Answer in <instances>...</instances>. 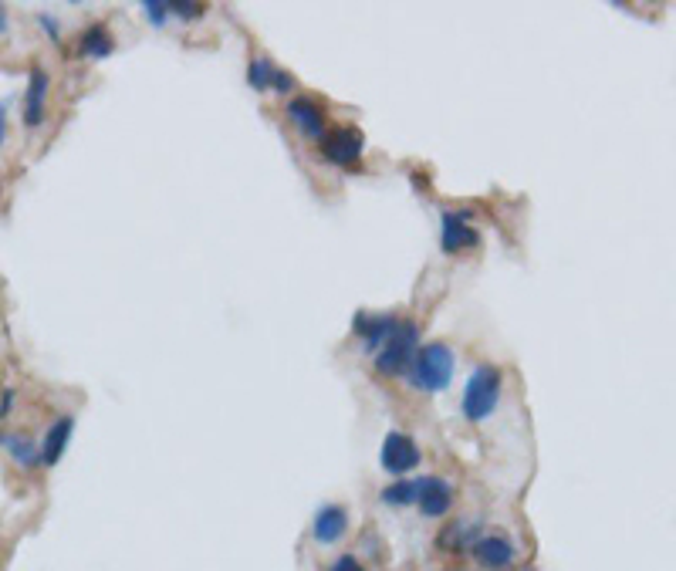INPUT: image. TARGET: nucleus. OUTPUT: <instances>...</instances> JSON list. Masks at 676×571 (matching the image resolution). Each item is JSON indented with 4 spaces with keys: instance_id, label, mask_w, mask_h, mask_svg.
I'll list each match as a JSON object with an SVG mask.
<instances>
[{
    "instance_id": "f257e3e1",
    "label": "nucleus",
    "mask_w": 676,
    "mask_h": 571,
    "mask_svg": "<svg viewBox=\"0 0 676 571\" xmlns=\"http://www.w3.org/2000/svg\"><path fill=\"white\" fill-rule=\"evenodd\" d=\"M453 372H457V355L447 342H426L416 349L413 362H409L406 369V382L409 389L416 392H443L450 389L453 382Z\"/></svg>"
},
{
    "instance_id": "f03ea898",
    "label": "nucleus",
    "mask_w": 676,
    "mask_h": 571,
    "mask_svg": "<svg viewBox=\"0 0 676 571\" xmlns=\"http://www.w3.org/2000/svg\"><path fill=\"white\" fill-rule=\"evenodd\" d=\"M501 386H504V376L494 365H477V369L470 372L467 389H464V416L470 423H484V419L494 413L497 399H501Z\"/></svg>"
},
{
    "instance_id": "7ed1b4c3",
    "label": "nucleus",
    "mask_w": 676,
    "mask_h": 571,
    "mask_svg": "<svg viewBox=\"0 0 676 571\" xmlns=\"http://www.w3.org/2000/svg\"><path fill=\"white\" fill-rule=\"evenodd\" d=\"M416 349H420V325L416 321H399L396 332L389 335V342L376 355V372L379 376H406Z\"/></svg>"
},
{
    "instance_id": "20e7f679",
    "label": "nucleus",
    "mask_w": 676,
    "mask_h": 571,
    "mask_svg": "<svg viewBox=\"0 0 676 571\" xmlns=\"http://www.w3.org/2000/svg\"><path fill=\"white\" fill-rule=\"evenodd\" d=\"M423 460V450L416 446V440L409 433H389L386 440H382V453H379V463L382 470H386L389 477H403L409 470H416Z\"/></svg>"
},
{
    "instance_id": "39448f33",
    "label": "nucleus",
    "mask_w": 676,
    "mask_h": 571,
    "mask_svg": "<svg viewBox=\"0 0 676 571\" xmlns=\"http://www.w3.org/2000/svg\"><path fill=\"white\" fill-rule=\"evenodd\" d=\"M362 149H366V139L352 126H338L332 132H325L322 139V156L335 166H359Z\"/></svg>"
},
{
    "instance_id": "423d86ee",
    "label": "nucleus",
    "mask_w": 676,
    "mask_h": 571,
    "mask_svg": "<svg viewBox=\"0 0 676 571\" xmlns=\"http://www.w3.org/2000/svg\"><path fill=\"white\" fill-rule=\"evenodd\" d=\"M470 555H474L480 568L507 571V568H514V561H518V548H514V541L504 538V534H480L474 541V548H470Z\"/></svg>"
},
{
    "instance_id": "0eeeda50",
    "label": "nucleus",
    "mask_w": 676,
    "mask_h": 571,
    "mask_svg": "<svg viewBox=\"0 0 676 571\" xmlns=\"http://www.w3.org/2000/svg\"><path fill=\"white\" fill-rule=\"evenodd\" d=\"M453 501H457V490H453L450 480H443V477H420V497H416V507H420L423 517H430V521H440V517L450 514Z\"/></svg>"
},
{
    "instance_id": "6e6552de",
    "label": "nucleus",
    "mask_w": 676,
    "mask_h": 571,
    "mask_svg": "<svg viewBox=\"0 0 676 571\" xmlns=\"http://www.w3.org/2000/svg\"><path fill=\"white\" fill-rule=\"evenodd\" d=\"M345 531H349V511H345L342 504H325L311 517V538H315V544H322V548L338 544L345 538Z\"/></svg>"
},
{
    "instance_id": "1a4fd4ad",
    "label": "nucleus",
    "mask_w": 676,
    "mask_h": 571,
    "mask_svg": "<svg viewBox=\"0 0 676 571\" xmlns=\"http://www.w3.org/2000/svg\"><path fill=\"white\" fill-rule=\"evenodd\" d=\"M396 325H399L396 315H366V311L355 315V335L362 338L366 352H376V355H379L382 345L389 342V335L396 332Z\"/></svg>"
},
{
    "instance_id": "9d476101",
    "label": "nucleus",
    "mask_w": 676,
    "mask_h": 571,
    "mask_svg": "<svg viewBox=\"0 0 676 571\" xmlns=\"http://www.w3.org/2000/svg\"><path fill=\"white\" fill-rule=\"evenodd\" d=\"M288 119L305 139H315V142L325 139V112L318 109L311 98H291V102H288Z\"/></svg>"
},
{
    "instance_id": "9b49d317",
    "label": "nucleus",
    "mask_w": 676,
    "mask_h": 571,
    "mask_svg": "<svg viewBox=\"0 0 676 571\" xmlns=\"http://www.w3.org/2000/svg\"><path fill=\"white\" fill-rule=\"evenodd\" d=\"M440 244L447 254H460V251H470V247H477V230L470 227V217L467 213H443V234H440Z\"/></svg>"
},
{
    "instance_id": "f8f14e48",
    "label": "nucleus",
    "mask_w": 676,
    "mask_h": 571,
    "mask_svg": "<svg viewBox=\"0 0 676 571\" xmlns=\"http://www.w3.org/2000/svg\"><path fill=\"white\" fill-rule=\"evenodd\" d=\"M477 538H480V524L470 521V517H460V521H450L447 528L440 531L437 548L443 555H470Z\"/></svg>"
},
{
    "instance_id": "ddd939ff",
    "label": "nucleus",
    "mask_w": 676,
    "mask_h": 571,
    "mask_svg": "<svg viewBox=\"0 0 676 571\" xmlns=\"http://www.w3.org/2000/svg\"><path fill=\"white\" fill-rule=\"evenodd\" d=\"M71 430H75V416H58L55 423H51V430L44 433L41 440V463L44 467H55L61 460V453H65V446L71 440Z\"/></svg>"
},
{
    "instance_id": "4468645a",
    "label": "nucleus",
    "mask_w": 676,
    "mask_h": 571,
    "mask_svg": "<svg viewBox=\"0 0 676 571\" xmlns=\"http://www.w3.org/2000/svg\"><path fill=\"white\" fill-rule=\"evenodd\" d=\"M44 98H48V75L41 68L31 71L28 78V95H24V126L34 129L44 119Z\"/></svg>"
},
{
    "instance_id": "2eb2a0df",
    "label": "nucleus",
    "mask_w": 676,
    "mask_h": 571,
    "mask_svg": "<svg viewBox=\"0 0 676 571\" xmlns=\"http://www.w3.org/2000/svg\"><path fill=\"white\" fill-rule=\"evenodd\" d=\"M78 51H82L85 58H109L115 51V41H112L109 28H102V24L88 28L82 38H78Z\"/></svg>"
},
{
    "instance_id": "dca6fc26",
    "label": "nucleus",
    "mask_w": 676,
    "mask_h": 571,
    "mask_svg": "<svg viewBox=\"0 0 676 571\" xmlns=\"http://www.w3.org/2000/svg\"><path fill=\"white\" fill-rule=\"evenodd\" d=\"M379 497L386 507H409L420 497V480H396V484H389Z\"/></svg>"
},
{
    "instance_id": "f3484780",
    "label": "nucleus",
    "mask_w": 676,
    "mask_h": 571,
    "mask_svg": "<svg viewBox=\"0 0 676 571\" xmlns=\"http://www.w3.org/2000/svg\"><path fill=\"white\" fill-rule=\"evenodd\" d=\"M7 453H11L21 467H38L41 463V446L28 440V436H11V440H7Z\"/></svg>"
},
{
    "instance_id": "a211bd4d",
    "label": "nucleus",
    "mask_w": 676,
    "mask_h": 571,
    "mask_svg": "<svg viewBox=\"0 0 676 571\" xmlns=\"http://www.w3.org/2000/svg\"><path fill=\"white\" fill-rule=\"evenodd\" d=\"M274 61L271 58H254L251 68H247V82H251L254 92H268L271 82H274Z\"/></svg>"
},
{
    "instance_id": "6ab92c4d",
    "label": "nucleus",
    "mask_w": 676,
    "mask_h": 571,
    "mask_svg": "<svg viewBox=\"0 0 676 571\" xmlns=\"http://www.w3.org/2000/svg\"><path fill=\"white\" fill-rule=\"evenodd\" d=\"M166 11L180 21H193V17L207 14V4H197V0H166Z\"/></svg>"
},
{
    "instance_id": "aec40b11",
    "label": "nucleus",
    "mask_w": 676,
    "mask_h": 571,
    "mask_svg": "<svg viewBox=\"0 0 676 571\" xmlns=\"http://www.w3.org/2000/svg\"><path fill=\"white\" fill-rule=\"evenodd\" d=\"M142 11H146V17L156 24V28H163V24H166V17H169V11H166V0H146V4H142Z\"/></svg>"
},
{
    "instance_id": "412c9836",
    "label": "nucleus",
    "mask_w": 676,
    "mask_h": 571,
    "mask_svg": "<svg viewBox=\"0 0 676 571\" xmlns=\"http://www.w3.org/2000/svg\"><path fill=\"white\" fill-rule=\"evenodd\" d=\"M328 571H369L366 565H362L355 555H338L332 565H328Z\"/></svg>"
},
{
    "instance_id": "4be33fe9",
    "label": "nucleus",
    "mask_w": 676,
    "mask_h": 571,
    "mask_svg": "<svg viewBox=\"0 0 676 571\" xmlns=\"http://www.w3.org/2000/svg\"><path fill=\"white\" fill-rule=\"evenodd\" d=\"M271 88H274V92H278V95H291V92H295V78H291L288 71H274Z\"/></svg>"
},
{
    "instance_id": "5701e85b",
    "label": "nucleus",
    "mask_w": 676,
    "mask_h": 571,
    "mask_svg": "<svg viewBox=\"0 0 676 571\" xmlns=\"http://www.w3.org/2000/svg\"><path fill=\"white\" fill-rule=\"evenodd\" d=\"M41 24H44V28H48V34H51V41H61V28H58V21H55V17L41 14Z\"/></svg>"
},
{
    "instance_id": "b1692460",
    "label": "nucleus",
    "mask_w": 676,
    "mask_h": 571,
    "mask_svg": "<svg viewBox=\"0 0 676 571\" xmlns=\"http://www.w3.org/2000/svg\"><path fill=\"white\" fill-rule=\"evenodd\" d=\"M4 139H7V109L0 105V146H4Z\"/></svg>"
},
{
    "instance_id": "393cba45",
    "label": "nucleus",
    "mask_w": 676,
    "mask_h": 571,
    "mask_svg": "<svg viewBox=\"0 0 676 571\" xmlns=\"http://www.w3.org/2000/svg\"><path fill=\"white\" fill-rule=\"evenodd\" d=\"M7 28V14H4V7H0V31Z\"/></svg>"
}]
</instances>
